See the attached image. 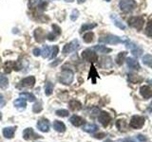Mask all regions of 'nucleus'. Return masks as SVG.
<instances>
[{
	"mask_svg": "<svg viewBox=\"0 0 152 142\" xmlns=\"http://www.w3.org/2000/svg\"><path fill=\"white\" fill-rule=\"evenodd\" d=\"M145 124V117L141 116H134L130 120L129 125L133 129H141Z\"/></svg>",
	"mask_w": 152,
	"mask_h": 142,
	"instance_id": "nucleus-7",
	"label": "nucleus"
},
{
	"mask_svg": "<svg viewBox=\"0 0 152 142\" xmlns=\"http://www.w3.org/2000/svg\"><path fill=\"white\" fill-rule=\"evenodd\" d=\"M20 97H21V98H24L25 99H28V101H35V97L33 96L32 94L28 93V92L21 93V94H20Z\"/></svg>",
	"mask_w": 152,
	"mask_h": 142,
	"instance_id": "nucleus-34",
	"label": "nucleus"
},
{
	"mask_svg": "<svg viewBox=\"0 0 152 142\" xmlns=\"http://www.w3.org/2000/svg\"><path fill=\"white\" fill-rule=\"evenodd\" d=\"M35 83V78L33 76H30L25 79H23L20 83H19V86L20 87H32Z\"/></svg>",
	"mask_w": 152,
	"mask_h": 142,
	"instance_id": "nucleus-10",
	"label": "nucleus"
},
{
	"mask_svg": "<svg viewBox=\"0 0 152 142\" xmlns=\"http://www.w3.org/2000/svg\"><path fill=\"white\" fill-rule=\"evenodd\" d=\"M59 63H60V60H57V62H56V63H52V64H51L50 65H51V66H54V65H56L57 64H59Z\"/></svg>",
	"mask_w": 152,
	"mask_h": 142,
	"instance_id": "nucleus-49",
	"label": "nucleus"
},
{
	"mask_svg": "<svg viewBox=\"0 0 152 142\" xmlns=\"http://www.w3.org/2000/svg\"><path fill=\"white\" fill-rule=\"evenodd\" d=\"M104 142H112V140H110V139H107L106 141H104Z\"/></svg>",
	"mask_w": 152,
	"mask_h": 142,
	"instance_id": "nucleus-51",
	"label": "nucleus"
},
{
	"mask_svg": "<svg viewBox=\"0 0 152 142\" xmlns=\"http://www.w3.org/2000/svg\"><path fill=\"white\" fill-rule=\"evenodd\" d=\"M120 8L123 12H130L136 8V2L134 0H121Z\"/></svg>",
	"mask_w": 152,
	"mask_h": 142,
	"instance_id": "nucleus-4",
	"label": "nucleus"
},
{
	"mask_svg": "<svg viewBox=\"0 0 152 142\" xmlns=\"http://www.w3.org/2000/svg\"><path fill=\"white\" fill-rule=\"evenodd\" d=\"M65 1H66V2H72L73 0H65Z\"/></svg>",
	"mask_w": 152,
	"mask_h": 142,
	"instance_id": "nucleus-52",
	"label": "nucleus"
},
{
	"mask_svg": "<svg viewBox=\"0 0 152 142\" xmlns=\"http://www.w3.org/2000/svg\"><path fill=\"white\" fill-rule=\"evenodd\" d=\"M116 125L118 127V129H120L121 131H124L126 128V122L124 120H117Z\"/></svg>",
	"mask_w": 152,
	"mask_h": 142,
	"instance_id": "nucleus-38",
	"label": "nucleus"
},
{
	"mask_svg": "<svg viewBox=\"0 0 152 142\" xmlns=\"http://www.w3.org/2000/svg\"><path fill=\"white\" fill-rule=\"evenodd\" d=\"M137 138L139 139L141 142H145V141H146V138H145V137L144 135H138V136H137Z\"/></svg>",
	"mask_w": 152,
	"mask_h": 142,
	"instance_id": "nucleus-47",
	"label": "nucleus"
},
{
	"mask_svg": "<svg viewBox=\"0 0 152 142\" xmlns=\"http://www.w3.org/2000/svg\"><path fill=\"white\" fill-rule=\"evenodd\" d=\"M79 47H80V44H79L78 40H73L70 43H68V44L64 46L62 52H63L64 54H69V53H72V52L76 51Z\"/></svg>",
	"mask_w": 152,
	"mask_h": 142,
	"instance_id": "nucleus-5",
	"label": "nucleus"
},
{
	"mask_svg": "<svg viewBox=\"0 0 152 142\" xmlns=\"http://www.w3.org/2000/svg\"><path fill=\"white\" fill-rule=\"evenodd\" d=\"M32 53H33V55H34V56H39L41 54V50L39 49H33V51H32Z\"/></svg>",
	"mask_w": 152,
	"mask_h": 142,
	"instance_id": "nucleus-45",
	"label": "nucleus"
},
{
	"mask_svg": "<svg viewBox=\"0 0 152 142\" xmlns=\"http://www.w3.org/2000/svg\"><path fill=\"white\" fill-rule=\"evenodd\" d=\"M98 120H99V121L101 122L104 127H106V126H107L109 124V122H110L111 117L107 112H101V113H100L99 117H98Z\"/></svg>",
	"mask_w": 152,
	"mask_h": 142,
	"instance_id": "nucleus-12",
	"label": "nucleus"
},
{
	"mask_svg": "<svg viewBox=\"0 0 152 142\" xmlns=\"http://www.w3.org/2000/svg\"><path fill=\"white\" fill-rule=\"evenodd\" d=\"M56 35L54 34L53 32H50V33H48L47 34V39L48 40H50V41H54L56 39Z\"/></svg>",
	"mask_w": 152,
	"mask_h": 142,
	"instance_id": "nucleus-43",
	"label": "nucleus"
},
{
	"mask_svg": "<svg viewBox=\"0 0 152 142\" xmlns=\"http://www.w3.org/2000/svg\"><path fill=\"white\" fill-rule=\"evenodd\" d=\"M86 1V0H77V2L79 3V4H82V3H84Z\"/></svg>",
	"mask_w": 152,
	"mask_h": 142,
	"instance_id": "nucleus-50",
	"label": "nucleus"
},
{
	"mask_svg": "<svg viewBox=\"0 0 152 142\" xmlns=\"http://www.w3.org/2000/svg\"><path fill=\"white\" fill-rule=\"evenodd\" d=\"M93 49L96 50L99 53H104V54H107L109 52H111V49H108L106 46H102V45H98V46H93Z\"/></svg>",
	"mask_w": 152,
	"mask_h": 142,
	"instance_id": "nucleus-20",
	"label": "nucleus"
},
{
	"mask_svg": "<svg viewBox=\"0 0 152 142\" xmlns=\"http://www.w3.org/2000/svg\"><path fill=\"white\" fill-rule=\"evenodd\" d=\"M150 108H151V110H152V102H151V104H150Z\"/></svg>",
	"mask_w": 152,
	"mask_h": 142,
	"instance_id": "nucleus-54",
	"label": "nucleus"
},
{
	"mask_svg": "<svg viewBox=\"0 0 152 142\" xmlns=\"http://www.w3.org/2000/svg\"><path fill=\"white\" fill-rule=\"evenodd\" d=\"M94 39V33L91 32V31H88L87 32L86 34L83 36V40L85 43H87V44H89V43H91Z\"/></svg>",
	"mask_w": 152,
	"mask_h": 142,
	"instance_id": "nucleus-28",
	"label": "nucleus"
},
{
	"mask_svg": "<svg viewBox=\"0 0 152 142\" xmlns=\"http://www.w3.org/2000/svg\"><path fill=\"white\" fill-rule=\"evenodd\" d=\"M37 128L43 133H47L50 131V122L47 120H40L37 122Z\"/></svg>",
	"mask_w": 152,
	"mask_h": 142,
	"instance_id": "nucleus-14",
	"label": "nucleus"
},
{
	"mask_svg": "<svg viewBox=\"0 0 152 142\" xmlns=\"http://www.w3.org/2000/svg\"><path fill=\"white\" fill-rule=\"evenodd\" d=\"M52 92H53V84H52L50 82H48L45 86V93L47 96H50Z\"/></svg>",
	"mask_w": 152,
	"mask_h": 142,
	"instance_id": "nucleus-32",
	"label": "nucleus"
},
{
	"mask_svg": "<svg viewBox=\"0 0 152 142\" xmlns=\"http://www.w3.org/2000/svg\"><path fill=\"white\" fill-rule=\"evenodd\" d=\"M83 130L87 133H94L98 130V126L96 124H90V123H88V124H86L83 127Z\"/></svg>",
	"mask_w": 152,
	"mask_h": 142,
	"instance_id": "nucleus-24",
	"label": "nucleus"
},
{
	"mask_svg": "<svg viewBox=\"0 0 152 142\" xmlns=\"http://www.w3.org/2000/svg\"><path fill=\"white\" fill-rule=\"evenodd\" d=\"M126 54L127 52H120L118 55H117V58H116V63L119 64V65H122L124 63H125V61L126 59Z\"/></svg>",
	"mask_w": 152,
	"mask_h": 142,
	"instance_id": "nucleus-25",
	"label": "nucleus"
},
{
	"mask_svg": "<svg viewBox=\"0 0 152 142\" xmlns=\"http://www.w3.org/2000/svg\"><path fill=\"white\" fill-rule=\"evenodd\" d=\"M128 80L130 83H138L142 80V78L139 77L138 75H134V74H129L128 75Z\"/></svg>",
	"mask_w": 152,
	"mask_h": 142,
	"instance_id": "nucleus-29",
	"label": "nucleus"
},
{
	"mask_svg": "<svg viewBox=\"0 0 152 142\" xmlns=\"http://www.w3.org/2000/svg\"><path fill=\"white\" fill-rule=\"evenodd\" d=\"M19 70L20 69V66H18L17 63L15 62H12V61H8L6 63L4 64V71L6 73H10L12 72V70Z\"/></svg>",
	"mask_w": 152,
	"mask_h": 142,
	"instance_id": "nucleus-11",
	"label": "nucleus"
},
{
	"mask_svg": "<svg viewBox=\"0 0 152 142\" xmlns=\"http://www.w3.org/2000/svg\"><path fill=\"white\" fill-rule=\"evenodd\" d=\"M110 18L113 20L114 24H115V26L118 27L119 28H121V30H126V25L122 22V20L118 16H116V14H111L110 15Z\"/></svg>",
	"mask_w": 152,
	"mask_h": 142,
	"instance_id": "nucleus-19",
	"label": "nucleus"
},
{
	"mask_svg": "<svg viewBox=\"0 0 152 142\" xmlns=\"http://www.w3.org/2000/svg\"><path fill=\"white\" fill-rule=\"evenodd\" d=\"M106 135V134H104V133H101V134H98V135H94V137L95 138H98V139H101V138H103V137Z\"/></svg>",
	"mask_w": 152,
	"mask_h": 142,
	"instance_id": "nucleus-46",
	"label": "nucleus"
},
{
	"mask_svg": "<svg viewBox=\"0 0 152 142\" xmlns=\"http://www.w3.org/2000/svg\"><path fill=\"white\" fill-rule=\"evenodd\" d=\"M16 127H6L3 129V135L6 138H12L14 135V132H15Z\"/></svg>",
	"mask_w": 152,
	"mask_h": 142,
	"instance_id": "nucleus-18",
	"label": "nucleus"
},
{
	"mask_svg": "<svg viewBox=\"0 0 152 142\" xmlns=\"http://www.w3.org/2000/svg\"><path fill=\"white\" fill-rule=\"evenodd\" d=\"M58 51H59V47L57 46H53L51 47V54L50 56V59H54L56 55L58 54Z\"/></svg>",
	"mask_w": 152,
	"mask_h": 142,
	"instance_id": "nucleus-35",
	"label": "nucleus"
},
{
	"mask_svg": "<svg viewBox=\"0 0 152 142\" xmlns=\"http://www.w3.org/2000/svg\"><path fill=\"white\" fill-rule=\"evenodd\" d=\"M50 54H51V47L50 46H45L44 47H43L42 50H41V55H42L43 58H48V57L50 58Z\"/></svg>",
	"mask_w": 152,
	"mask_h": 142,
	"instance_id": "nucleus-26",
	"label": "nucleus"
},
{
	"mask_svg": "<svg viewBox=\"0 0 152 142\" xmlns=\"http://www.w3.org/2000/svg\"><path fill=\"white\" fill-rule=\"evenodd\" d=\"M82 58L86 61L90 62V63H94L97 61L98 56L92 49H85L82 52Z\"/></svg>",
	"mask_w": 152,
	"mask_h": 142,
	"instance_id": "nucleus-8",
	"label": "nucleus"
},
{
	"mask_svg": "<svg viewBox=\"0 0 152 142\" xmlns=\"http://www.w3.org/2000/svg\"><path fill=\"white\" fill-rule=\"evenodd\" d=\"M5 103H6V101H5L4 97L0 94V107H3L5 105Z\"/></svg>",
	"mask_w": 152,
	"mask_h": 142,
	"instance_id": "nucleus-44",
	"label": "nucleus"
},
{
	"mask_svg": "<svg viewBox=\"0 0 152 142\" xmlns=\"http://www.w3.org/2000/svg\"><path fill=\"white\" fill-rule=\"evenodd\" d=\"M42 0H28V7L30 9H32L36 6H38L40 3H41Z\"/></svg>",
	"mask_w": 152,
	"mask_h": 142,
	"instance_id": "nucleus-37",
	"label": "nucleus"
},
{
	"mask_svg": "<svg viewBox=\"0 0 152 142\" xmlns=\"http://www.w3.org/2000/svg\"><path fill=\"white\" fill-rule=\"evenodd\" d=\"M97 76H98L97 71H96V69H95L94 65L91 64V67H90V71H89V74H88V78L92 79V83H95V82H96V77H97Z\"/></svg>",
	"mask_w": 152,
	"mask_h": 142,
	"instance_id": "nucleus-27",
	"label": "nucleus"
},
{
	"mask_svg": "<svg viewBox=\"0 0 152 142\" xmlns=\"http://www.w3.org/2000/svg\"><path fill=\"white\" fill-rule=\"evenodd\" d=\"M128 24H129L130 27L136 28L138 30H142V26H144V18L142 16L131 17L129 20H128Z\"/></svg>",
	"mask_w": 152,
	"mask_h": 142,
	"instance_id": "nucleus-6",
	"label": "nucleus"
},
{
	"mask_svg": "<svg viewBox=\"0 0 152 142\" xmlns=\"http://www.w3.org/2000/svg\"><path fill=\"white\" fill-rule=\"evenodd\" d=\"M69 121L71 122V124L74 125L75 127H79L81 125H83L85 123V120L83 117H81L77 115H74L69 118Z\"/></svg>",
	"mask_w": 152,
	"mask_h": 142,
	"instance_id": "nucleus-17",
	"label": "nucleus"
},
{
	"mask_svg": "<svg viewBox=\"0 0 152 142\" xmlns=\"http://www.w3.org/2000/svg\"><path fill=\"white\" fill-rule=\"evenodd\" d=\"M78 16H79V12L77 11V9H73L72 12H71L70 19H71V20H72V21H75L76 19L78 18Z\"/></svg>",
	"mask_w": 152,
	"mask_h": 142,
	"instance_id": "nucleus-42",
	"label": "nucleus"
},
{
	"mask_svg": "<svg viewBox=\"0 0 152 142\" xmlns=\"http://www.w3.org/2000/svg\"><path fill=\"white\" fill-rule=\"evenodd\" d=\"M9 84V80L6 76L0 73V88H6Z\"/></svg>",
	"mask_w": 152,
	"mask_h": 142,
	"instance_id": "nucleus-31",
	"label": "nucleus"
},
{
	"mask_svg": "<svg viewBox=\"0 0 152 142\" xmlns=\"http://www.w3.org/2000/svg\"><path fill=\"white\" fill-rule=\"evenodd\" d=\"M97 26V24H89V23H87V24H84V25L81 27V30H80V32H84L86 30H92L93 28H95Z\"/></svg>",
	"mask_w": 152,
	"mask_h": 142,
	"instance_id": "nucleus-30",
	"label": "nucleus"
},
{
	"mask_svg": "<svg viewBox=\"0 0 152 142\" xmlns=\"http://www.w3.org/2000/svg\"><path fill=\"white\" fill-rule=\"evenodd\" d=\"M53 127H54V129L59 133H63L66 131V125L60 120H55L53 123Z\"/></svg>",
	"mask_w": 152,
	"mask_h": 142,
	"instance_id": "nucleus-21",
	"label": "nucleus"
},
{
	"mask_svg": "<svg viewBox=\"0 0 152 142\" xmlns=\"http://www.w3.org/2000/svg\"><path fill=\"white\" fill-rule=\"evenodd\" d=\"M123 142H135L132 138H126V139H124Z\"/></svg>",
	"mask_w": 152,
	"mask_h": 142,
	"instance_id": "nucleus-48",
	"label": "nucleus"
},
{
	"mask_svg": "<svg viewBox=\"0 0 152 142\" xmlns=\"http://www.w3.org/2000/svg\"><path fill=\"white\" fill-rule=\"evenodd\" d=\"M32 111L34 113H39L40 111H42V105L39 102L35 103L34 105L32 106Z\"/></svg>",
	"mask_w": 152,
	"mask_h": 142,
	"instance_id": "nucleus-40",
	"label": "nucleus"
},
{
	"mask_svg": "<svg viewBox=\"0 0 152 142\" xmlns=\"http://www.w3.org/2000/svg\"><path fill=\"white\" fill-rule=\"evenodd\" d=\"M23 136H24V138H25L26 140L37 139V138H40V137H41L39 135H37L36 133L31 129V128H27V129L24 130Z\"/></svg>",
	"mask_w": 152,
	"mask_h": 142,
	"instance_id": "nucleus-9",
	"label": "nucleus"
},
{
	"mask_svg": "<svg viewBox=\"0 0 152 142\" xmlns=\"http://www.w3.org/2000/svg\"><path fill=\"white\" fill-rule=\"evenodd\" d=\"M52 30H53V31H52V32H53L56 36H58V35L61 34V28H60V27L55 25V24H53V25H52Z\"/></svg>",
	"mask_w": 152,
	"mask_h": 142,
	"instance_id": "nucleus-39",
	"label": "nucleus"
},
{
	"mask_svg": "<svg viewBox=\"0 0 152 142\" xmlns=\"http://www.w3.org/2000/svg\"><path fill=\"white\" fill-rule=\"evenodd\" d=\"M100 43H104V44H109V45H117L125 43V40H123L122 38L118 37L113 34H107L104 36H101L99 38Z\"/></svg>",
	"mask_w": 152,
	"mask_h": 142,
	"instance_id": "nucleus-1",
	"label": "nucleus"
},
{
	"mask_svg": "<svg viewBox=\"0 0 152 142\" xmlns=\"http://www.w3.org/2000/svg\"><path fill=\"white\" fill-rule=\"evenodd\" d=\"M146 34L152 37V20L150 22H148L147 24V27H146Z\"/></svg>",
	"mask_w": 152,
	"mask_h": 142,
	"instance_id": "nucleus-41",
	"label": "nucleus"
},
{
	"mask_svg": "<svg viewBox=\"0 0 152 142\" xmlns=\"http://www.w3.org/2000/svg\"><path fill=\"white\" fill-rule=\"evenodd\" d=\"M13 104H14V106L17 107V108H26L27 101H26V99L24 98H19V99H17L14 101Z\"/></svg>",
	"mask_w": 152,
	"mask_h": 142,
	"instance_id": "nucleus-23",
	"label": "nucleus"
},
{
	"mask_svg": "<svg viewBox=\"0 0 152 142\" xmlns=\"http://www.w3.org/2000/svg\"><path fill=\"white\" fill-rule=\"evenodd\" d=\"M104 1H107V2H109V1H110V0H104Z\"/></svg>",
	"mask_w": 152,
	"mask_h": 142,
	"instance_id": "nucleus-55",
	"label": "nucleus"
},
{
	"mask_svg": "<svg viewBox=\"0 0 152 142\" xmlns=\"http://www.w3.org/2000/svg\"><path fill=\"white\" fill-rule=\"evenodd\" d=\"M33 35H34L35 40L38 43H42L43 41L45 40V38L47 37L46 34H45V32H44V30H43L42 28H36V30H34V32H33Z\"/></svg>",
	"mask_w": 152,
	"mask_h": 142,
	"instance_id": "nucleus-16",
	"label": "nucleus"
},
{
	"mask_svg": "<svg viewBox=\"0 0 152 142\" xmlns=\"http://www.w3.org/2000/svg\"><path fill=\"white\" fill-rule=\"evenodd\" d=\"M125 44H126V47L128 49H130L132 54L134 55L135 57H141L142 56V49L139 46H137L136 44H134L133 42H131L130 40H125Z\"/></svg>",
	"mask_w": 152,
	"mask_h": 142,
	"instance_id": "nucleus-3",
	"label": "nucleus"
},
{
	"mask_svg": "<svg viewBox=\"0 0 152 142\" xmlns=\"http://www.w3.org/2000/svg\"><path fill=\"white\" fill-rule=\"evenodd\" d=\"M126 64L128 66V68L133 69V70H140L141 66H140V64H139V63H138L137 60L128 57V58L126 59Z\"/></svg>",
	"mask_w": 152,
	"mask_h": 142,
	"instance_id": "nucleus-15",
	"label": "nucleus"
},
{
	"mask_svg": "<svg viewBox=\"0 0 152 142\" xmlns=\"http://www.w3.org/2000/svg\"><path fill=\"white\" fill-rule=\"evenodd\" d=\"M140 93L144 99H150L152 97V86H149V85H142L140 88Z\"/></svg>",
	"mask_w": 152,
	"mask_h": 142,
	"instance_id": "nucleus-13",
	"label": "nucleus"
},
{
	"mask_svg": "<svg viewBox=\"0 0 152 142\" xmlns=\"http://www.w3.org/2000/svg\"><path fill=\"white\" fill-rule=\"evenodd\" d=\"M56 115L59 116V117H68L69 116V111L68 110H65V109H60V110H57L56 111Z\"/></svg>",
	"mask_w": 152,
	"mask_h": 142,
	"instance_id": "nucleus-36",
	"label": "nucleus"
},
{
	"mask_svg": "<svg viewBox=\"0 0 152 142\" xmlns=\"http://www.w3.org/2000/svg\"><path fill=\"white\" fill-rule=\"evenodd\" d=\"M59 82L69 85L73 82V72L70 69H64L59 76Z\"/></svg>",
	"mask_w": 152,
	"mask_h": 142,
	"instance_id": "nucleus-2",
	"label": "nucleus"
},
{
	"mask_svg": "<svg viewBox=\"0 0 152 142\" xmlns=\"http://www.w3.org/2000/svg\"><path fill=\"white\" fill-rule=\"evenodd\" d=\"M69 108L72 111H77L82 108V104H81L80 101H76V99H71L69 101Z\"/></svg>",
	"mask_w": 152,
	"mask_h": 142,
	"instance_id": "nucleus-22",
	"label": "nucleus"
},
{
	"mask_svg": "<svg viewBox=\"0 0 152 142\" xmlns=\"http://www.w3.org/2000/svg\"><path fill=\"white\" fill-rule=\"evenodd\" d=\"M1 118H2V114L0 113V120H1Z\"/></svg>",
	"mask_w": 152,
	"mask_h": 142,
	"instance_id": "nucleus-53",
	"label": "nucleus"
},
{
	"mask_svg": "<svg viewBox=\"0 0 152 142\" xmlns=\"http://www.w3.org/2000/svg\"><path fill=\"white\" fill-rule=\"evenodd\" d=\"M142 63H144L145 65L152 67V55H149V54L145 55L142 57Z\"/></svg>",
	"mask_w": 152,
	"mask_h": 142,
	"instance_id": "nucleus-33",
	"label": "nucleus"
}]
</instances>
